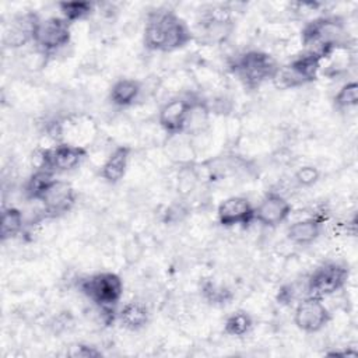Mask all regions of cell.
<instances>
[{"label":"cell","instance_id":"29","mask_svg":"<svg viewBox=\"0 0 358 358\" xmlns=\"http://www.w3.org/2000/svg\"><path fill=\"white\" fill-rule=\"evenodd\" d=\"M187 214V208L182 203H175L169 206L165 211V222L168 224H176L182 221Z\"/></svg>","mask_w":358,"mask_h":358},{"label":"cell","instance_id":"16","mask_svg":"<svg viewBox=\"0 0 358 358\" xmlns=\"http://www.w3.org/2000/svg\"><path fill=\"white\" fill-rule=\"evenodd\" d=\"M130 154L131 150L127 145H117L116 148H113V151L108 155L101 166L99 173L102 179L110 185L120 182L127 172Z\"/></svg>","mask_w":358,"mask_h":358},{"label":"cell","instance_id":"26","mask_svg":"<svg viewBox=\"0 0 358 358\" xmlns=\"http://www.w3.org/2000/svg\"><path fill=\"white\" fill-rule=\"evenodd\" d=\"M199 179L200 175L197 172V168H194L190 164L183 165L178 173V193L182 197L189 196L194 190Z\"/></svg>","mask_w":358,"mask_h":358},{"label":"cell","instance_id":"6","mask_svg":"<svg viewBox=\"0 0 358 358\" xmlns=\"http://www.w3.org/2000/svg\"><path fill=\"white\" fill-rule=\"evenodd\" d=\"M71 41V24L62 15H50L48 18H39L34 35V46L52 56L53 53L66 48Z\"/></svg>","mask_w":358,"mask_h":358},{"label":"cell","instance_id":"20","mask_svg":"<svg viewBox=\"0 0 358 358\" xmlns=\"http://www.w3.org/2000/svg\"><path fill=\"white\" fill-rule=\"evenodd\" d=\"M55 179L56 178H55L53 172H50L45 168H36L25 183V187H24L25 196L29 200L39 201L41 197L45 194V192L49 189V186L53 183Z\"/></svg>","mask_w":358,"mask_h":358},{"label":"cell","instance_id":"30","mask_svg":"<svg viewBox=\"0 0 358 358\" xmlns=\"http://www.w3.org/2000/svg\"><path fill=\"white\" fill-rule=\"evenodd\" d=\"M277 301H278V303H284V305L292 302L294 301V289H292V287L291 285L281 287L280 291H278V295H277Z\"/></svg>","mask_w":358,"mask_h":358},{"label":"cell","instance_id":"3","mask_svg":"<svg viewBox=\"0 0 358 358\" xmlns=\"http://www.w3.org/2000/svg\"><path fill=\"white\" fill-rule=\"evenodd\" d=\"M80 291L101 310L108 322L117 317L116 308L123 296V280L112 271H101L83 278Z\"/></svg>","mask_w":358,"mask_h":358},{"label":"cell","instance_id":"11","mask_svg":"<svg viewBox=\"0 0 358 358\" xmlns=\"http://www.w3.org/2000/svg\"><path fill=\"white\" fill-rule=\"evenodd\" d=\"M217 220L225 228L248 227L255 221V207L248 197L229 196L217 207Z\"/></svg>","mask_w":358,"mask_h":358},{"label":"cell","instance_id":"2","mask_svg":"<svg viewBox=\"0 0 358 358\" xmlns=\"http://www.w3.org/2000/svg\"><path fill=\"white\" fill-rule=\"evenodd\" d=\"M301 42L306 52L316 53L326 60L337 50L347 48L344 24L334 15L316 17L303 25Z\"/></svg>","mask_w":358,"mask_h":358},{"label":"cell","instance_id":"15","mask_svg":"<svg viewBox=\"0 0 358 358\" xmlns=\"http://www.w3.org/2000/svg\"><path fill=\"white\" fill-rule=\"evenodd\" d=\"M39 15L35 13H24L14 17L6 31L4 43L10 48H22L28 43H34V35Z\"/></svg>","mask_w":358,"mask_h":358},{"label":"cell","instance_id":"28","mask_svg":"<svg viewBox=\"0 0 358 358\" xmlns=\"http://www.w3.org/2000/svg\"><path fill=\"white\" fill-rule=\"evenodd\" d=\"M69 355L73 358H96V357H101L102 352L94 345L76 344L70 348Z\"/></svg>","mask_w":358,"mask_h":358},{"label":"cell","instance_id":"12","mask_svg":"<svg viewBox=\"0 0 358 358\" xmlns=\"http://www.w3.org/2000/svg\"><path fill=\"white\" fill-rule=\"evenodd\" d=\"M234 29L232 20L228 14L220 11H208L201 20L196 24V31H193V36L200 38V41L206 45H215L225 42Z\"/></svg>","mask_w":358,"mask_h":358},{"label":"cell","instance_id":"14","mask_svg":"<svg viewBox=\"0 0 358 358\" xmlns=\"http://www.w3.org/2000/svg\"><path fill=\"white\" fill-rule=\"evenodd\" d=\"M39 203L48 217H60L69 213L76 203V192L73 186L62 179H55Z\"/></svg>","mask_w":358,"mask_h":358},{"label":"cell","instance_id":"8","mask_svg":"<svg viewBox=\"0 0 358 358\" xmlns=\"http://www.w3.org/2000/svg\"><path fill=\"white\" fill-rule=\"evenodd\" d=\"M88 150L84 145L67 141H59L57 144L45 148L39 152V166L53 173L67 172L76 169L85 158Z\"/></svg>","mask_w":358,"mask_h":358},{"label":"cell","instance_id":"4","mask_svg":"<svg viewBox=\"0 0 358 358\" xmlns=\"http://www.w3.org/2000/svg\"><path fill=\"white\" fill-rule=\"evenodd\" d=\"M278 63L273 56L263 50H246L235 57L231 70L245 88L256 90L264 83L271 81Z\"/></svg>","mask_w":358,"mask_h":358},{"label":"cell","instance_id":"21","mask_svg":"<svg viewBox=\"0 0 358 358\" xmlns=\"http://www.w3.org/2000/svg\"><path fill=\"white\" fill-rule=\"evenodd\" d=\"M24 229V215L15 207H4L1 211V241H8L18 236Z\"/></svg>","mask_w":358,"mask_h":358},{"label":"cell","instance_id":"9","mask_svg":"<svg viewBox=\"0 0 358 358\" xmlns=\"http://www.w3.org/2000/svg\"><path fill=\"white\" fill-rule=\"evenodd\" d=\"M331 320V312L322 298L306 295L294 309V323L305 333H317Z\"/></svg>","mask_w":358,"mask_h":358},{"label":"cell","instance_id":"10","mask_svg":"<svg viewBox=\"0 0 358 358\" xmlns=\"http://www.w3.org/2000/svg\"><path fill=\"white\" fill-rule=\"evenodd\" d=\"M194 101L190 96H173L161 106L158 123L165 133L175 136L187 129Z\"/></svg>","mask_w":358,"mask_h":358},{"label":"cell","instance_id":"23","mask_svg":"<svg viewBox=\"0 0 358 358\" xmlns=\"http://www.w3.org/2000/svg\"><path fill=\"white\" fill-rule=\"evenodd\" d=\"M253 327V319L246 310H235L224 322V333L231 337H243Z\"/></svg>","mask_w":358,"mask_h":358},{"label":"cell","instance_id":"13","mask_svg":"<svg viewBox=\"0 0 358 358\" xmlns=\"http://www.w3.org/2000/svg\"><path fill=\"white\" fill-rule=\"evenodd\" d=\"M291 203L277 192H268L263 196L259 206L255 207V221L263 227L274 228L288 220L291 215Z\"/></svg>","mask_w":358,"mask_h":358},{"label":"cell","instance_id":"17","mask_svg":"<svg viewBox=\"0 0 358 358\" xmlns=\"http://www.w3.org/2000/svg\"><path fill=\"white\" fill-rule=\"evenodd\" d=\"M323 220L319 217H308L294 221L287 229V238L299 246L313 243L322 232Z\"/></svg>","mask_w":358,"mask_h":358},{"label":"cell","instance_id":"22","mask_svg":"<svg viewBox=\"0 0 358 358\" xmlns=\"http://www.w3.org/2000/svg\"><path fill=\"white\" fill-rule=\"evenodd\" d=\"M57 7L60 11V15L73 25L74 22L88 18L94 11L95 4L91 1L71 0V1H60L57 3Z\"/></svg>","mask_w":358,"mask_h":358},{"label":"cell","instance_id":"24","mask_svg":"<svg viewBox=\"0 0 358 358\" xmlns=\"http://www.w3.org/2000/svg\"><path fill=\"white\" fill-rule=\"evenodd\" d=\"M333 103L338 110H348L358 105V84L357 81L345 83L333 98Z\"/></svg>","mask_w":358,"mask_h":358},{"label":"cell","instance_id":"19","mask_svg":"<svg viewBox=\"0 0 358 358\" xmlns=\"http://www.w3.org/2000/svg\"><path fill=\"white\" fill-rule=\"evenodd\" d=\"M117 319L124 329L130 331H137L147 326L150 320V310L145 303L140 301H130L126 302L123 308L117 312Z\"/></svg>","mask_w":358,"mask_h":358},{"label":"cell","instance_id":"1","mask_svg":"<svg viewBox=\"0 0 358 358\" xmlns=\"http://www.w3.org/2000/svg\"><path fill=\"white\" fill-rule=\"evenodd\" d=\"M194 41L190 25L175 11L158 8L148 13L143 31V45L151 52L169 53Z\"/></svg>","mask_w":358,"mask_h":358},{"label":"cell","instance_id":"25","mask_svg":"<svg viewBox=\"0 0 358 358\" xmlns=\"http://www.w3.org/2000/svg\"><path fill=\"white\" fill-rule=\"evenodd\" d=\"M201 294L210 303H214V305H225V303H229V301L232 299V294L228 288L211 280H207L203 282Z\"/></svg>","mask_w":358,"mask_h":358},{"label":"cell","instance_id":"27","mask_svg":"<svg viewBox=\"0 0 358 358\" xmlns=\"http://www.w3.org/2000/svg\"><path fill=\"white\" fill-rule=\"evenodd\" d=\"M294 178L299 186L310 187L315 183H317V180L320 178V171L313 165H303L296 169Z\"/></svg>","mask_w":358,"mask_h":358},{"label":"cell","instance_id":"18","mask_svg":"<svg viewBox=\"0 0 358 358\" xmlns=\"http://www.w3.org/2000/svg\"><path fill=\"white\" fill-rule=\"evenodd\" d=\"M141 83L134 78H119L109 90V101L117 108H129L141 95Z\"/></svg>","mask_w":358,"mask_h":358},{"label":"cell","instance_id":"7","mask_svg":"<svg viewBox=\"0 0 358 358\" xmlns=\"http://www.w3.org/2000/svg\"><path fill=\"white\" fill-rule=\"evenodd\" d=\"M350 278V270L344 264L326 262L317 266L306 280V295L324 299L343 289Z\"/></svg>","mask_w":358,"mask_h":358},{"label":"cell","instance_id":"5","mask_svg":"<svg viewBox=\"0 0 358 358\" xmlns=\"http://www.w3.org/2000/svg\"><path fill=\"white\" fill-rule=\"evenodd\" d=\"M324 59L316 53L303 50L284 66H278L271 83L278 90H292L315 81Z\"/></svg>","mask_w":358,"mask_h":358}]
</instances>
